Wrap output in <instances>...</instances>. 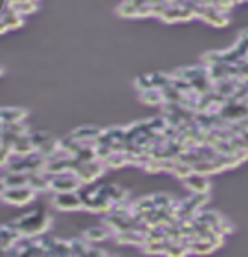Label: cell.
<instances>
[{
    "label": "cell",
    "instance_id": "6da1fadb",
    "mask_svg": "<svg viewBox=\"0 0 248 257\" xmlns=\"http://www.w3.org/2000/svg\"><path fill=\"white\" fill-rule=\"evenodd\" d=\"M11 224L21 231L22 237H37L43 235L52 226V215H48L44 209H32L22 217L15 219Z\"/></svg>",
    "mask_w": 248,
    "mask_h": 257
},
{
    "label": "cell",
    "instance_id": "7a4b0ae2",
    "mask_svg": "<svg viewBox=\"0 0 248 257\" xmlns=\"http://www.w3.org/2000/svg\"><path fill=\"white\" fill-rule=\"evenodd\" d=\"M108 167L105 166V162L103 160H90V162H79L76 167V175L79 177V180H81V184L85 186V184H92L96 182L97 178L103 177V173L107 171Z\"/></svg>",
    "mask_w": 248,
    "mask_h": 257
},
{
    "label": "cell",
    "instance_id": "3957f363",
    "mask_svg": "<svg viewBox=\"0 0 248 257\" xmlns=\"http://www.w3.org/2000/svg\"><path fill=\"white\" fill-rule=\"evenodd\" d=\"M81 180L74 171L61 173V175H52V184L50 191L52 193H76L81 189Z\"/></svg>",
    "mask_w": 248,
    "mask_h": 257
},
{
    "label": "cell",
    "instance_id": "277c9868",
    "mask_svg": "<svg viewBox=\"0 0 248 257\" xmlns=\"http://www.w3.org/2000/svg\"><path fill=\"white\" fill-rule=\"evenodd\" d=\"M195 17L202 19V21L208 22V24H210V26H213V28H224V26H228V22H230V19H228V13H224V11H221V10H217V8H213V6L202 4V2H199V6H197Z\"/></svg>",
    "mask_w": 248,
    "mask_h": 257
},
{
    "label": "cell",
    "instance_id": "5b68a950",
    "mask_svg": "<svg viewBox=\"0 0 248 257\" xmlns=\"http://www.w3.org/2000/svg\"><path fill=\"white\" fill-rule=\"evenodd\" d=\"M50 204L59 211H77L83 209V198L81 193H54L50 198Z\"/></svg>",
    "mask_w": 248,
    "mask_h": 257
},
{
    "label": "cell",
    "instance_id": "8992f818",
    "mask_svg": "<svg viewBox=\"0 0 248 257\" xmlns=\"http://www.w3.org/2000/svg\"><path fill=\"white\" fill-rule=\"evenodd\" d=\"M37 193L33 191L30 186H22V188H8L2 189V200L10 206H26L35 198Z\"/></svg>",
    "mask_w": 248,
    "mask_h": 257
},
{
    "label": "cell",
    "instance_id": "52a82bcc",
    "mask_svg": "<svg viewBox=\"0 0 248 257\" xmlns=\"http://www.w3.org/2000/svg\"><path fill=\"white\" fill-rule=\"evenodd\" d=\"M22 24H24V19H22L21 13L13 10L10 4H6L4 10H2V33L17 30V28H21Z\"/></svg>",
    "mask_w": 248,
    "mask_h": 257
},
{
    "label": "cell",
    "instance_id": "ba28073f",
    "mask_svg": "<svg viewBox=\"0 0 248 257\" xmlns=\"http://www.w3.org/2000/svg\"><path fill=\"white\" fill-rule=\"evenodd\" d=\"M116 242L118 244H127V246H144L147 241L146 233L138 228V230H127L121 233H116Z\"/></svg>",
    "mask_w": 248,
    "mask_h": 257
},
{
    "label": "cell",
    "instance_id": "9c48e42d",
    "mask_svg": "<svg viewBox=\"0 0 248 257\" xmlns=\"http://www.w3.org/2000/svg\"><path fill=\"white\" fill-rule=\"evenodd\" d=\"M182 182L191 193H210L211 189V184L208 180V177L206 175H199V173L189 175L188 178H184Z\"/></svg>",
    "mask_w": 248,
    "mask_h": 257
},
{
    "label": "cell",
    "instance_id": "30bf717a",
    "mask_svg": "<svg viewBox=\"0 0 248 257\" xmlns=\"http://www.w3.org/2000/svg\"><path fill=\"white\" fill-rule=\"evenodd\" d=\"M101 128H96V127H90V125H85V127H79V128H74L72 131V136L79 142V144H86V145H92L96 144L97 138L101 136Z\"/></svg>",
    "mask_w": 248,
    "mask_h": 257
},
{
    "label": "cell",
    "instance_id": "8fae6325",
    "mask_svg": "<svg viewBox=\"0 0 248 257\" xmlns=\"http://www.w3.org/2000/svg\"><path fill=\"white\" fill-rule=\"evenodd\" d=\"M28 110L22 107H4L2 112H0V118H2V125H10V123H24L28 118Z\"/></svg>",
    "mask_w": 248,
    "mask_h": 257
},
{
    "label": "cell",
    "instance_id": "7c38bea8",
    "mask_svg": "<svg viewBox=\"0 0 248 257\" xmlns=\"http://www.w3.org/2000/svg\"><path fill=\"white\" fill-rule=\"evenodd\" d=\"M11 147H13V155L21 156V158L33 155V153H37V147H35V144L32 142L30 134H24V136H17L15 142L11 144Z\"/></svg>",
    "mask_w": 248,
    "mask_h": 257
},
{
    "label": "cell",
    "instance_id": "4fadbf2b",
    "mask_svg": "<svg viewBox=\"0 0 248 257\" xmlns=\"http://www.w3.org/2000/svg\"><path fill=\"white\" fill-rule=\"evenodd\" d=\"M50 184H52V175H48L46 171L30 173V188L35 193L50 191Z\"/></svg>",
    "mask_w": 248,
    "mask_h": 257
},
{
    "label": "cell",
    "instance_id": "5bb4252c",
    "mask_svg": "<svg viewBox=\"0 0 248 257\" xmlns=\"http://www.w3.org/2000/svg\"><path fill=\"white\" fill-rule=\"evenodd\" d=\"M110 235H114V233L110 231V228H108V226H105V224L88 228V230H85L81 233L83 239H85V241H88V242H101V241H105V239H108Z\"/></svg>",
    "mask_w": 248,
    "mask_h": 257
},
{
    "label": "cell",
    "instance_id": "9a60e30c",
    "mask_svg": "<svg viewBox=\"0 0 248 257\" xmlns=\"http://www.w3.org/2000/svg\"><path fill=\"white\" fill-rule=\"evenodd\" d=\"M138 99H140L144 105H151V107H158V105H166V97L162 94V88H147V90H142L138 94Z\"/></svg>",
    "mask_w": 248,
    "mask_h": 257
},
{
    "label": "cell",
    "instance_id": "2e32d148",
    "mask_svg": "<svg viewBox=\"0 0 248 257\" xmlns=\"http://www.w3.org/2000/svg\"><path fill=\"white\" fill-rule=\"evenodd\" d=\"M30 186V175L26 173H6L2 177V189Z\"/></svg>",
    "mask_w": 248,
    "mask_h": 257
},
{
    "label": "cell",
    "instance_id": "e0dca14e",
    "mask_svg": "<svg viewBox=\"0 0 248 257\" xmlns=\"http://www.w3.org/2000/svg\"><path fill=\"white\" fill-rule=\"evenodd\" d=\"M127 164H129V156H127L125 151H112L107 156V160H105V166L108 169H118V167H123Z\"/></svg>",
    "mask_w": 248,
    "mask_h": 257
},
{
    "label": "cell",
    "instance_id": "ac0fdd59",
    "mask_svg": "<svg viewBox=\"0 0 248 257\" xmlns=\"http://www.w3.org/2000/svg\"><path fill=\"white\" fill-rule=\"evenodd\" d=\"M171 175L180 178V180H184V178H188L189 175H193V166L188 164V162L180 160V158H177V162H175V166H173V169H171Z\"/></svg>",
    "mask_w": 248,
    "mask_h": 257
},
{
    "label": "cell",
    "instance_id": "d6986e66",
    "mask_svg": "<svg viewBox=\"0 0 248 257\" xmlns=\"http://www.w3.org/2000/svg\"><path fill=\"white\" fill-rule=\"evenodd\" d=\"M116 13L119 17H125V19H133V17H138V4L135 0H125L116 8Z\"/></svg>",
    "mask_w": 248,
    "mask_h": 257
},
{
    "label": "cell",
    "instance_id": "ffe728a7",
    "mask_svg": "<svg viewBox=\"0 0 248 257\" xmlns=\"http://www.w3.org/2000/svg\"><path fill=\"white\" fill-rule=\"evenodd\" d=\"M107 189H108V197L112 198L114 206L116 204H123V200L129 197V191L123 189L121 186H116V184H107Z\"/></svg>",
    "mask_w": 248,
    "mask_h": 257
},
{
    "label": "cell",
    "instance_id": "44dd1931",
    "mask_svg": "<svg viewBox=\"0 0 248 257\" xmlns=\"http://www.w3.org/2000/svg\"><path fill=\"white\" fill-rule=\"evenodd\" d=\"M144 252L149 253V255H166V250H167V242L162 241H146V244H144Z\"/></svg>",
    "mask_w": 248,
    "mask_h": 257
},
{
    "label": "cell",
    "instance_id": "7402d4cb",
    "mask_svg": "<svg viewBox=\"0 0 248 257\" xmlns=\"http://www.w3.org/2000/svg\"><path fill=\"white\" fill-rule=\"evenodd\" d=\"M15 11H19L22 17L30 15V13H35L37 11V2H32V0H21V2H15V4H10Z\"/></svg>",
    "mask_w": 248,
    "mask_h": 257
},
{
    "label": "cell",
    "instance_id": "603a6c76",
    "mask_svg": "<svg viewBox=\"0 0 248 257\" xmlns=\"http://www.w3.org/2000/svg\"><path fill=\"white\" fill-rule=\"evenodd\" d=\"M2 133L11 134V136H24V134H30V127L24 123H10V125H2Z\"/></svg>",
    "mask_w": 248,
    "mask_h": 257
},
{
    "label": "cell",
    "instance_id": "cb8c5ba5",
    "mask_svg": "<svg viewBox=\"0 0 248 257\" xmlns=\"http://www.w3.org/2000/svg\"><path fill=\"white\" fill-rule=\"evenodd\" d=\"M189 252V248L186 246V242H175V244H169L167 242V250L166 257H186Z\"/></svg>",
    "mask_w": 248,
    "mask_h": 257
},
{
    "label": "cell",
    "instance_id": "d4e9b609",
    "mask_svg": "<svg viewBox=\"0 0 248 257\" xmlns=\"http://www.w3.org/2000/svg\"><path fill=\"white\" fill-rule=\"evenodd\" d=\"M30 138H32V142L35 144V147H39V145H43L46 140L52 138V134L46 133V131H33V133H30Z\"/></svg>",
    "mask_w": 248,
    "mask_h": 257
},
{
    "label": "cell",
    "instance_id": "484cf974",
    "mask_svg": "<svg viewBox=\"0 0 248 257\" xmlns=\"http://www.w3.org/2000/svg\"><path fill=\"white\" fill-rule=\"evenodd\" d=\"M99 257H114V255H110V253H107V252H101V255Z\"/></svg>",
    "mask_w": 248,
    "mask_h": 257
},
{
    "label": "cell",
    "instance_id": "4316f807",
    "mask_svg": "<svg viewBox=\"0 0 248 257\" xmlns=\"http://www.w3.org/2000/svg\"><path fill=\"white\" fill-rule=\"evenodd\" d=\"M244 2H248V0H244Z\"/></svg>",
    "mask_w": 248,
    "mask_h": 257
}]
</instances>
